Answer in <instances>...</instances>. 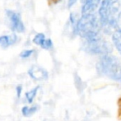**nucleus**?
I'll list each match as a JSON object with an SVG mask.
<instances>
[{
    "mask_svg": "<svg viewBox=\"0 0 121 121\" xmlns=\"http://www.w3.org/2000/svg\"><path fill=\"white\" fill-rule=\"evenodd\" d=\"M120 8V3L116 0H102L99 8V22L100 27L105 32L110 34L112 30L118 28L116 22L117 12Z\"/></svg>",
    "mask_w": 121,
    "mask_h": 121,
    "instance_id": "1",
    "label": "nucleus"
},
{
    "mask_svg": "<svg viewBox=\"0 0 121 121\" xmlns=\"http://www.w3.org/2000/svg\"><path fill=\"white\" fill-rule=\"evenodd\" d=\"M100 25L97 17L92 13L84 14L77 22L75 33L78 34L85 40L100 35Z\"/></svg>",
    "mask_w": 121,
    "mask_h": 121,
    "instance_id": "2",
    "label": "nucleus"
},
{
    "mask_svg": "<svg viewBox=\"0 0 121 121\" xmlns=\"http://www.w3.org/2000/svg\"><path fill=\"white\" fill-rule=\"evenodd\" d=\"M96 69L100 74L115 81H121V64L114 56L102 55L97 63Z\"/></svg>",
    "mask_w": 121,
    "mask_h": 121,
    "instance_id": "3",
    "label": "nucleus"
},
{
    "mask_svg": "<svg viewBox=\"0 0 121 121\" xmlns=\"http://www.w3.org/2000/svg\"><path fill=\"white\" fill-rule=\"evenodd\" d=\"M84 49L90 54L106 55L112 51V47L109 42L101 38L100 35H98L94 38L85 40Z\"/></svg>",
    "mask_w": 121,
    "mask_h": 121,
    "instance_id": "4",
    "label": "nucleus"
},
{
    "mask_svg": "<svg viewBox=\"0 0 121 121\" xmlns=\"http://www.w3.org/2000/svg\"><path fill=\"white\" fill-rule=\"evenodd\" d=\"M6 15L10 22V27L12 30L17 33H22L25 31V25L22 20L21 15L13 10H7Z\"/></svg>",
    "mask_w": 121,
    "mask_h": 121,
    "instance_id": "5",
    "label": "nucleus"
},
{
    "mask_svg": "<svg viewBox=\"0 0 121 121\" xmlns=\"http://www.w3.org/2000/svg\"><path fill=\"white\" fill-rule=\"evenodd\" d=\"M28 75L30 78L35 81H41L48 78V73L44 69L37 65H33L29 69Z\"/></svg>",
    "mask_w": 121,
    "mask_h": 121,
    "instance_id": "6",
    "label": "nucleus"
},
{
    "mask_svg": "<svg viewBox=\"0 0 121 121\" xmlns=\"http://www.w3.org/2000/svg\"><path fill=\"white\" fill-rule=\"evenodd\" d=\"M102 0H85L82 7V15L92 13L96 8L99 6Z\"/></svg>",
    "mask_w": 121,
    "mask_h": 121,
    "instance_id": "7",
    "label": "nucleus"
},
{
    "mask_svg": "<svg viewBox=\"0 0 121 121\" xmlns=\"http://www.w3.org/2000/svg\"><path fill=\"white\" fill-rule=\"evenodd\" d=\"M18 37L17 35L13 34V35H1L0 36V46L3 49L8 48L9 46L15 44L17 42Z\"/></svg>",
    "mask_w": 121,
    "mask_h": 121,
    "instance_id": "8",
    "label": "nucleus"
},
{
    "mask_svg": "<svg viewBox=\"0 0 121 121\" xmlns=\"http://www.w3.org/2000/svg\"><path fill=\"white\" fill-rule=\"evenodd\" d=\"M112 40L116 47L117 50L121 54V29L117 28L115 30H114L113 35H112Z\"/></svg>",
    "mask_w": 121,
    "mask_h": 121,
    "instance_id": "9",
    "label": "nucleus"
},
{
    "mask_svg": "<svg viewBox=\"0 0 121 121\" xmlns=\"http://www.w3.org/2000/svg\"><path fill=\"white\" fill-rule=\"evenodd\" d=\"M39 107L37 105H34L31 106H27L25 105L22 108V114L23 116L25 117H30L31 115H33L34 114H35L38 110Z\"/></svg>",
    "mask_w": 121,
    "mask_h": 121,
    "instance_id": "10",
    "label": "nucleus"
},
{
    "mask_svg": "<svg viewBox=\"0 0 121 121\" xmlns=\"http://www.w3.org/2000/svg\"><path fill=\"white\" fill-rule=\"evenodd\" d=\"M39 88H40V86H35V87L32 88V89L30 90L29 91L26 92L25 98L29 104L33 103V100H34V99L35 98V96H36L37 92H38V91H39Z\"/></svg>",
    "mask_w": 121,
    "mask_h": 121,
    "instance_id": "11",
    "label": "nucleus"
},
{
    "mask_svg": "<svg viewBox=\"0 0 121 121\" xmlns=\"http://www.w3.org/2000/svg\"><path fill=\"white\" fill-rule=\"evenodd\" d=\"M45 39H46V37H45V34H43V33H37L36 35L34 36L33 42L36 45H39V46H40Z\"/></svg>",
    "mask_w": 121,
    "mask_h": 121,
    "instance_id": "12",
    "label": "nucleus"
},
{
    "mask_svg": "<svg viewBox=\"0 0 121 121\" xmlns=\"http://www.w3.org/2000/svg\"><path fill=\"white\" fill-rule=\"evenodd\" d=\"M40 47L44 49H47V50L52 49L53 48V42H52V40H51V39H45V40H44L43 43H42V45H40Z\"/></svg>",
    "mask_w": 121,
    "mask_h": 121,
    "instance_id": "13",
    "label": "nucleus"
},
{
    "mask_svg": "<svg viewBox=\"0 0 121 121\" xmlns=\"http://www.w3.org/2000/svg\"><path fill=\"white\" fill-rule=\"evenodd\" d=\"M34 53V49H25L20 54V57L22 59H28L30 56L33 54Z\"/></svg>",
    "mask_w": 121,
    "mask_h": 121,
    "instance_id": "14",
    "label": "nucleus"
},
{
    "mask_svg": "<svg viewBox=\"0 0 121 121\" xmlns=\"http://www.w3.org/2000/svg\"><path fill=\"white\" fill-rule=\"evenodd\" d=\"M16 93H17V97L20 98L22 93V85H17L16 87Z\"/></svg>",
    "mask_w": 121,
    "mask_h": 121,
    "instance_id": "15",
    "label": "nucleus"
},
{
    "mask_svg": "<svg viewBox=\"0 0 121 121\" xmlns=\"http://www.w3.org/2000/svg\"><path fill=\"white\" fill-rule=\"evenodd\" d=\"M116 22H117V26H118V28L121 29V12L119 13L118 17H117Z\"/></svg>",
    "mask_w": 121,
    "mask_h": 121,
    "instance_id": "16",
    "label": "nucleus"
},
{
    "mask_svg": "<svg viewBox=\"0 0 121 121\" xmlns=\"http://www.w3.org/2000/svg\"><path fill=\"white\" fill-rule=\"evenodd\" d=\"M77 1H78V0H68V7H69V8L73 7V5L76 3Z\"/></svg>",
    "mask_w": 121,
    "mask_h": 121,
    "instance_id": "17",
    "label": "nucleus"
}]
</instances>
